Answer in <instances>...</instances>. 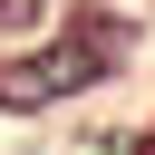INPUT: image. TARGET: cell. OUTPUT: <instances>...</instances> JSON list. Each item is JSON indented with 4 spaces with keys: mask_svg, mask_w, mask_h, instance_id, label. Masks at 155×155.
I'll return each instance as SVG.
<instances>
[{
    "mask_svg": "<svg viewBox=\"0 0 155 155\" xmlns=\"http://www.w3.org/2000/svg\"><path fill=\"white\" fill-rule=\"evenodd\" d=\"M97 39L87 29H68V39H48V48H29V58H10L0 68V107H48V97H78L87 78H97Z\"/></svg>",
    "mask_w": 155,
    "mask_h": 155,
    "instance_id": "cell-1",
    "label": "cell"
}]
</instances>
